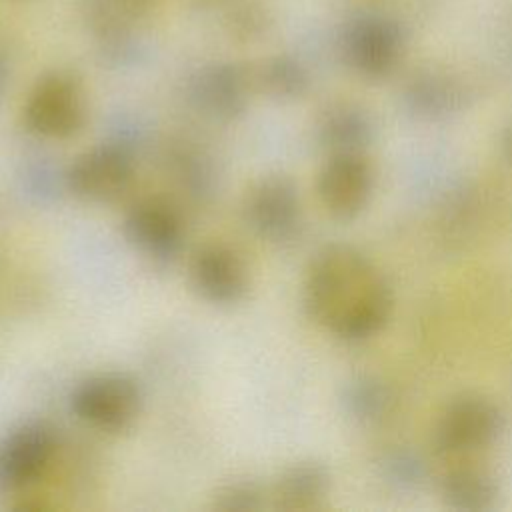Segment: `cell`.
I'll return each mask as SVG.
<instances>
[{
	"instance_id": "obj_1",
	"label": "cell",
	"mask_w": 512,
	"mask_h": 512,
	"mask_svg": "<svg viewBox=\"0 0 512 512\" xmlns=\"http://www.w3.org/2000/svg\"><path fill=\"white\" fill-rule=\"evenodd\" d=\"M304 308L332 336L362 342L376 336L394 310L384 272L356 246H324L304 278Z\"/></svg>"
},
{
	"instance_id": "obj_2",
	"label": "cell",
	"mask_w": 512,
	"mask_h": 512,
	"mask_svg": "<svg viewBox=\"0 0 512 512\" xmlns=\"http://www.w3.org/2000/svg\"><path fill=\"white\" fill-rule=\"evenodd\" d=\"M70 408L86 426L118 434L128 430L142 410V390L126 372H98L76 384Z\"/></svg>"
},
{
	"instance_id": "obj_3",
	"label": "cell",
	"mask_w": 512,
	"mask_h": 512,
	"mask_svg": "<svg viewBox=\"0 0 512 512\" xmlns=\"http://www.w3.org/2000/svg\"><path fill=\"white\" fill-rule=\"evenodd\" d=\"M500 406L482 394H460L440 412L432 444L440 456H464L490 448L504 434Z\"/></svg>"
},
{
	"instance_id": "obj_4",
	"label": "cell",
	"mask_w": 512,
	"mask_h": 512,
	"mask_svg": "<svg viewBox=\"0 0 512 512\" xmlns=\"http://www.w3.org/2000/svg\"><path fill=\"white\" fill-rule=\"evenodd\" d=\"M86 116L82 84L66 72L42 76L30 90L22 110L26 130L44 140L74 138L84 128Z\"/></svg>"
},
{
	"instance_id": "obj_5",
	"label": "cell",
	"mask_w": 512,
	"mask_h": 512,
	"mask_svg": "<svg viewBox=\"0 0 512 512\" xmlns=\"http://www.w3.org/2000/svg\"><path fill=\"white\" fill-rule=\"evenodd\" d=\"M344 62L362 78L380 80L390 76L402 60L406 32L402 24L382 12L354 16L342 32Z\"/></svg>"
},
{
	"instance_id": "obj_6",
	"label": "cell",
	"mask_w": 512,
	"mask_h": 512,
	"mask_svg": "<svg viewBox=\"0 0 512 512\" xmlns=\"http://www.w3.org/2000/svg\"><path fill=\"white\" fill-rule=\"evenodd\" d=\"M242 214L256 236L280 246L298 240L304 224L298 186L284 174H268L256 180L246 190Z\"/></svg>"
},
{
	"instance_id": "obj_7",
	"label": "cell",
	"mask_w": 512,
	"mask_h": 512,
	"mask_svg": "<svg viewBox=\"0 0 512 512\" xmlns=\"http://www.w3.org/2000/svg\"><path fill=\"white\" fill-rule=\"evenodd\" d=\"M134 162L130 152L116 142H106L80 152L64 170L66 190L82 202L110 204L130 186Z\"/></svg>"
},
{
	"instance_id": "obj_8",
	"label": "cell",
	"mask_w": 512,
	"mask_h": 512,
	"mask_svg": "<svg viewBox=\"0 0 512 512\" xmlns=\"http://www.w3.org/2000/svg\"><path fill=\"white\" fill-rule=\"evenodd\" d=\"M374 188L376 172L364 152L330 154L316 180L324 210L340 222L358 218L368 208Z\"/></svg>"
},
{
	"instance_id": "obj_9",
	"label": "cell",
	"mask_w": 512,
	"mask_h": 512,
	"mask_svg": "<svg viewBox=\"0 0 512 512\" xmlns=\"http://www.w3.org/2000/svg\"><path fill=\"white\" fill-rule=\"evenodd\" d=\"M194 294L214 306H234L248 294L250 270L242 254L224 242H206L188 264Z\"/></svg>"
},
{
	"instance_id": "obj_10",
	"label": "cell",
	"mask_w": 512,
	"mask_h": 512,
	"mask_svg": "<svg viewBox=\"0 0 512 512\" xmlns=\"http://www.w3.org/2000/svg\"><path fill=\"white\" fill-rule=\"evenodd\" d=\"M56 452V432L46 420H26L0 438V490L34 484Z\"/></svg>"
},
{
	"instance_id": "obj_11",
	"label": "cell",
	"mask_w": 512,
	"mask_h": 512,
	"mask_svg": "<svg viewBox=\"0 0 512 512\" xmlns=\"http://www.w3.org/2000/svg\"><path fill=\"white\" fill-rule=\"evenodd\" d=\"M126 242L154 262H170L184 244V228L178 212L160 198L134 202L122 220Z\"/></svg>"
},
{
	"instance_id": "obj_12",
	"label": "cell",
	"mask_w": 512,
	"mask_h": 512,
	"mask_svg": "<svg viewBox=\"0 0 512 512\" xmlns=\"http://www.w3.org/2000/svg\"><path fill=\"white\" fill-rule=\"evenodd\" d=\"M378 124L368 108L350 100L326 104L314 122L318 144L330 154L364 152L376 138Z\"/></svg>"
},
{
	"instance_id": "obj_13",
	"label": "cell",
	"mask_w": 512,
	"mask_h": 512,
	"mask_svg": "<svg viewBox=\"0 0 512 512\" xmlns=\"http://www.w3.org/2000/svg\"><path fill=\"white\" fill-rule=\"evenodd\" d=\"M330 470L318 460L288 464L272 486V506L282 512H308L324 504L330 494Z\"/></svg>"
},
{
	"instance_id": "obj_14",
	"label": "cell",
	"mask_w": 512,
	"mask_h": 512,
	"mask_svg": "<svg viewBox=\"0 0 512 512\" xmlns=\"http://www.w3.org/2000/svg\"><path fill=\"white\" fill-rule=\"evenodd\" d=\"M468 92L460 80L444 72H420L410 78L402 100L406 110L422 120H440L460 112Z\"/></svg>"
},
{
	"instance_id": "obj_15",
	"label": "cell",
	"mask_w": 512,
	"mask_h": 512,
	"mask_svg": "<svg viewBox=\"0 0 512 512\" xmlns=\"http://www.w3.org/2000/svg\"><path fill=\"white\" fill-rule=\"evenodd\" d=\"M192 98L206 116L228 122L244 114L248 104V86L238 68L212 66L196 78Z\"/></svg>"
},
{
	"instance_id": "obj_16",
	"label": "cell",
	"mask_w": 512,
	"mask_h": 512,
	"mask_svg": "<svg viewBox=\"0 0 512 512\" xmlns=\"http://www.w3.org/2000/svg\"><path fill=\"white\" fill-rule=\"evenodd\" d=\"M500 496L498 478L482 466H458L440 480V498L456 512H488L496 508Z\"/></svg>"
},
{
	"instance_id": "obj_17",
	"label": "cell",
	"mask_w": 512,
	"mask_h": 512,
	"mask_svg": "<svg viewBox=\"0 0 512 512\" xmlns=\"http://www.w3.org/2000/svg\"><path fill=\"white\" fill-rule=\"evenodd\" d=\"M308 84H310V76L306 68L294 58H286V56L272 58L262 66V72H260L262 90L278 102L298 100L300 96L306 94Z\"/></svg>"
},
{
	"instance_id": "obj_18",
	"label": "cell",
	"mask_w": 512,
	"mask_h": 512,
	"mask_svg": "<svg viewBox=\"0 0 512 512\" xmlns=\"http://www.w3.org/2000/svg\"><path fill=\"white\" fill-rule=\"evenodd\" d=\"M342 404L346 414L360 422H374L388 410L390 394L382 382L362 376L354 378L342 392Z\"/></svg>"
},
{
	"instance_id": "obj_19",
	"label": "cell",
	"mask_w": 512,
	"mask_h": 512,
	"mask_svg": "<svg viewBox=\"0 0 512 512\" xmlns=\"http://www.w3.org/2000/svg\"><path fill=\"white\" fill-rule=\"evenodd\" d=\"M260 486L250 478H232L212 494V510L218 512H254L264 504Z\"/></svg>"
},
{
	"instance_id": "obj_20",
	"label": "cell",
	"mask_w": 512,
	"mask_h": 512,
	"mask_svg": "<svg viewBox=\"0 0 512 512\" xmlns=\"http://www.w3.org/2000/svg\"><path fill=\"white\" fill-rule=\"evenodd\" d=\"M386 468H388V472H390V476H392V480H410V482H414V480H418L420 478V462L418 460H414L412 456H408V454H394V456H390L388 460H386Z\"/></svg>"
},
{
	"instance_id": "obj_21",
	"label": "cell",
	"mask_w": 512,
	"mask_h": 512,
	"mask_svg": "<svg viewBox=\"0 0 512 512\" xmlns=\"http://www.w3.org/2000/svg\"><path fill=\"white\" fill-rule=\"evenodd\" d=\"M500 150H502V156H504L506 164L512 168V124H510V126L504 130V134H502Z\"/></svg>"
},
{
	"instance_id": "obj_22",
	"label": "cell",
	"mask_w": 512,
	"mask_h": 512,
	"mask_svg": "<svg viewBox=\"0 0 512 512\" xmlns=\"http://www.w3.org/2000/svg\"><path fill=\"white\" fill-rule=\"evenodd\" d=\"M4 78H6V72H4V62L0 58V92H2V86H4Z\"/></svg>"
}]
</instances>
